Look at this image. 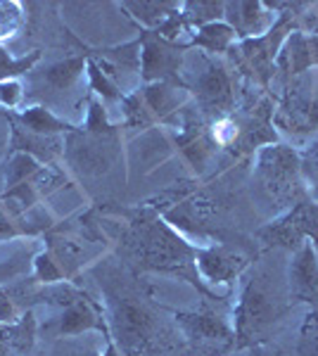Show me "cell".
I'll return each mask as SVG.
<instances>
[{"label":"cell","mask_w":318,"mask_h":356,"mask_svg":"<svg viewBox=\"0 0 318 356\" xmlns=\"http://www.w3.org/2000/svg\"><path fill=\"white\" fill-rule=\"evenodd\" d=\"M121 245L133 264L143 271L178 275L188 280L193 288H198V292H202L207 300L223 302V297L212 292L200 280V273L195 268L198 247L186 243L152 207H143L129 214V226L121 235Z\"/></svg>","instance_id":"obj_1"},{"label":"cell","mask_w":318,"mask_h":356,"mask_svg":"<svg viewBox=\"0 0 318 356\" xmlns=\"http://www.w3.org/2000/svg\"><path fill=\"white\" fill-rule=\"evenodd\" d=\"M290 290H287V268L262 259L252 266V273L242 288L235 316V349L266 344L292 312Z\"/></svg>","instance_id":"obj_2"},{"label":"cell","mask_w":318,"mask_h":356,"mask_svg":"<svg viewBox=\"0 0 318 356\" xmlns=\"http://www.w3.org/2000/svg\"><path fill=\"white\" fill-rule=\"evenodd\" d=\"M109 321L124 356H186L181 335L138 292L109 290Z\"/></svg>","instance_id":"obj_3"},{"label":"cell","mask_w":318,"mask_h":356,"mask_svg":"<svg viewBox=\"0 0 318 356\" xmlns=\"http://www.w3.org/2000/svg\"><path fill=\"white\" fill-rule=\"evenodd\" d=\"M254 178L262 188L264 197L273 204V209H292L297 202L309 197L302 176V157L290 145H266L257 154Z\"/></svg>","instance_id":"obj_4"},{"label":"cell","mask_w":318,"mask_h":356,"mask_svg":"<svg viewBox=\"0 0 318 356\" xmlns=\"http://www.w3.org/2000/svg\"><path fill=\"white\" fill-rule=\"evenodd\" d=\"M271 10H283L278 19L273 22V26L266 33L257 38H245L238 43V48H230L233 53H238V65L245 69L247 74L257 81L259 86H269L271 79L276 74V60L285 43V38L297 29V10L306 8V3H269Z\"/></svg>","instance_id":"obj_5"},{"label":"cell","mask_w":318,"mask_h":356,"mask_svg":"<svg viewBox=\"0 0 318 356\" xmlns=\"http://www.w3.org/2000/svg\"><path fill=\"white\" fill-rule=\"evenodd\" d=\"M178 328L186 337V356H230L235 349V330L221 314L212 309L176 312Z\"/></svg>","instance_id":"obj_6"},{"label":"cell","mask_w":318,"mask_h":356,"mask_svg":"<svg viewBox=\"0 0 318 356\" xmlns=\"http://www.w3.org/2000/svg\"><path fill=\"white\" fill-rule=\"evenodd\" d=\"M257 238L262 240L266 250H283L292 254L306 245L304 240H311L314 247H318V202L311 197L297 202L280 219L259 228Z\"/></svg>","instance_id":"obj_7"},{"label":"cell","mask_w":318,"mask_h":356,"mask_svg":"<svg viewBox=\"0 0 318 356\" xmlns=\"http://www.w3.org/2000/svg\"><path fill=\"white\" fill-rule=\"evenodd\" d=\"M273 126L294 138L318 134V93H309L302 81L290 83L273 110Z\"/></svg>","instance_id":"obj_8"},{"label":"cell","mask_w":318,"mask_h":356,"mask_svg":"<svg viewBox=\"0 0 318 356\" xmlns=\"http://www.w3.org/2000/svg\"><path fill=\"white\" fill-rule=\"evenodd\" d=\"M195 100L202 110V117L216 119L228 117L235 112V86L233 76L228 74V69L218 62H209L205 72L200 74L198 83L193 86Z\"/></svg>","instance_id":"obj_9"},{"label":"cell","mask_w":318,"mask_h":356,"mask_svg":"<svg viewBox=\"0 0 318 356\" xmlns=\"http://www.w3.org/2000/svg\"><path fill=\"white\" fill-rule=\"evenodd\" d=\"M252 252H245L240 245H214V247H198L195 254V268L205 275L209 283H230L242 275L254 261Z\"/></svg>","instance_id":"obj_10"},{"label":"cell","mask_w":318,"mask_h":356,"mask_svg":"<svg viewBox=\"0 0 318 356\" xmlns=\"http://www.w3.org/2000/svg\"><path fill=\"white\" fill-rule=\"evenodd\" d=\"M181 50L171 41L157 36V33H145L143 36V53H141V72L148 83H181L178 79V67H181Z\"/></svg>","instance_id":"obj_11"},{"label":"cell","mask_w":318,"mask_h":356,"mask_svg":"<svg viewBox=\"0 0 318 356\" xmlns=\"http://www.w3.org/2000/svg\"><path fill=\"white\" fill-rule=\"evenodd\" d=\"M287 290L292 307L309 304L311 309H318V254L311 243L299 247L287 264Z\"/></svg>","instance_id":"obj_12"},{"label":"cell","mask_w":318,"mask_h":356,"mask_svg":"<svg viewBox=\"0 0 318 356\" xmlns=\"http://www.w3.org/2000/svg\"><path fill=\"white\" fill-rule=\"evenodd\" d=\"M311 67H318V26L311 31L297 26L283 43L276 60V72H280L285 81H292Z\"/></svg>","instance_id":"obj_13"},{"label":"cell","mask_w":318,"mask_h":356,"mask_svg":"<svg viewBox=\"0 0 318 356\" xmlns=\"http://www.w3.org/2000/svg\"><path fill=\"white\" fill-rule=\"evenodd\" d=\"M273 10L269 3H225L223 15L228 17V26H233L238 38H257L273 26Z\"/></svg>","instance_id":"obj_14"},{"label":"cell","mask_w":318,"mask_h":356,"mask_svg":"<svg viewBox=\"0 0 318 356\" xmlns=\"http://www.w3.org/2000/svg\"><path fill=\"white\" fill-rule=\"evenodd\" d=\"M69 307L62 316V335H77L84 330H102L109 335V328L102 318V309H97L93 302L81 292H69Z\"/></svg>","instance_id":"obj_15"},{"label":"cell","mask_w":318,"mask_h":356,"mask_svg":"<svg viewBox=\"0 0 318 356\" xmlns=\"http://www.w3.org/2000/svg\"><path fill=\"white\" fill-rule=\"evenodd\" d=\"M235 38L238 36H235L233 26L223 24V22H212V24L200 26V33L195 36L193 45H200L209 53H225V50L233 48Z\"/></svg>","instance_id":"obj_16"},{"label":"cell","mask_w":318,"mask_h":356,"mask_svg":"<svg viewBox=\"0 0 318 356\" xmlns=\"http://www.w3.org/2000/svg\"><path fill=\"white\" fill-rule=\"evenodd\" d=\"M124 8L133 10V13H136L133 17L143 19V24L161 29L166 19H171V17L181 10V5H176V3H124Z\"/></svg>","instance_id":"obj_17"},{"label":"cell","mask_w":318,"mask_h":356,"mask_svg":"<svg viewBox=\"0 0 318 356\" xmlns=\"http://www.w3.org/2000/svg\"><path fill=\"white\" fill-rule=\"evenodd\" d=\"M84 65H86L84 57H74V60L60 62V65L50 67L48 72H45V81H48L57 90H65V88H69V86L74 83V79L84 72Z\"/></svg>","instance_id":"obj_18"},{"label":"cell","mask_w":318,"mask_h":356,"mask_svg":"<svg viewBox=\"0 0 318 356\" xmlns=\"http://www.w3.org/2000/svg\"><path fill=\"white\" fill-rule=\"evenodd\" d=\"M297 356H318V309H309L297 337Z\"/></svg>","instance_id":"obj_19"},{"label":"cell","mask_w":318,"mask_h":356,"mask_svg":"<svg viewBox=\"0 0 318 356\" xmlns=\"http://www.w3.org/2000/svg\"><path fill=\"white\" fill-rule=\"evenodd\" d=\"M22 122H24L29 129L36 131V134H53V131H72V126L60 122V119H55L53 114L48 110H43V107H33V110H29L22 114Z\"/></svg>","instance_id":"obj_20"},{"label":"cell","mask_w":318,"mask_h":356,"mask_svg":"<svg viewBox=\"0 0 318 356\" xmlns=\"http://www.w3.org/2000/svg\"><path fill=\"white\" fill-rule=\"evenodd\" d=\"M223 8L225 3H205V0H200V3H186L183 5V17H186L188 24L205 26L216 22L223 15Z\"/></svg>","instance_id":"obj_21"},{"label":"cell","mask_w":318,"mask_h":356,"mask_svg":"<svg viewBox=\"0 0 318 356\" xmlns=\"http://www.w3.org/2000/svg\"><path fill=\"white\" fill-rule=\"evenodd\" d=\"M302 157V176H304V183L314 186L318 191V140L311 143L304 152H299Z\"/></svg>","instance_id":"obj_22"},{"label":"cell","mask_w":318,"mask_h":356,"mask_svg":"<svg viewBox=\"0 0 318 356\" xmlns=\"http://www.w3.org/2000/svg\"><path fill=\"white\" fill-rule=\"evenodd\" d=\"M22 24L19 17V5L15 3H0V38L13 36V31H17Z\"/></svg>","instance_id":"obj_23"},{"label":"cell","mask_w":318,"mask_h":356,"mask_svg":"<svg viewBox=\"0 0 318 356\" xmlns=\"http://www.w3.org/2000/svg\"><path fill=\"white\" fill-rule=\"evenodd\" d=\"M33 174H36V164H33V159L26 157V154H19V157L13 159L8 183H10V186H15L17 181H24L26 176H33Z\"/></svg>","instance_id":"obj_24"},{"label":"cell","mask_w":318,"mask_h":356,"mask_svg":"<svg viewBox=\"0 0 318 356\" xmlns=\"http://www.w3.org/2000/svg\"><path fill=\"white\" fill-rule=\"evenodd\" d=\"M36 60H38V55H31V57H29V60H19V62H15V60H10L5 50H0V79H8V76H15V74L26 72V69L31 67Z\"/></svg>","instance_id":"obj_25"},{"label":"cell","mask_w":318,"mask_h":356,"mask_svg":"<svg viewBox=\"0 0 318 356\" xmlns=\"http://www.w3.org/2000/svg\"><path fill=\"white\" fill-rule=\"evenodd\" d=\"M90 79H93V88L97 90V93H102L105 97H109V100H117V97H121L117 86L109 81V79L95 65H90Z\"/></svg>","instance_id":"obj_26"},{"label":"cell","mask_w":318,"mask_h":356,"mask_svg":"<svg viewBox=\"0 0 318 356\" xmlns=\"http://www.w3.org/2000/svg\"><path fill=\"white\" fill-rule=\"evenodd\" d=\"M15 318V309H13V302L0 292V321H13Z\"/></svg>","instance_id":"obj_27"},{"label":"cell","mask_w":318,"mask_h":356,"mask_svg":"<svg viewBox=\"0 0 318 356\" xmlns=\"http://www.w3.org/2000/svg\"><path fill=\"white\" fill-rule=\"evenodd\" d=\"M254 356H285V354L278 352V349H273V347H269V342H266V344L254 347Z\"/></svg>","instance_id":"obj_28"},{"label":"cell","mask_w":318,"mask_h":356,"mask_svg":"<svg viewBox=\"0 0 318 356\" xmlns=\"http://www.w3.org/2000/svg\"><path fill=\"white\" fill-rule=\"evenodd\" d=\"M13 226L8 223V219H5L3 214H0V238H8V235H13Z\"/></svg>","instance_id":"obj_29"},{"label":"cell","mask_w":318,"mask_h":356,"mask_svg":"<svg viewBox=\"0 0 318 356\" xmlns=\"http://www.w3.org/2000/svg\"><path fill=\"white\" fill-rule=\"evenodd\" d=\"M105 356H119V354H117V349H114V347H109Z\"/></svg>","instance_id":"obj_30"},{"label":"cell","mask_w":318,"mask_h":356,"mask_svg":"<svg viewBox=\"0 0 318 356\" xmlns=\"http://www.w3.org/2000/svg\"><path fill=\"white\" fill-rule=\"evenodd\" d=\"M316 254H318V247H316Z\"/></svg>","instance_id":"obj_31"},{"label":"cell","mask_w":318,"mask_h":356,"mask_svg":"<svg viewBox=\"0 0 318 356\" xmlns=\"http://www.w3.org/2000/svg\"><path fill=\"white\" fill-rule=\"evenodd\" d=\"M230 356H233V354H230Z\"/></svg>","instance_id":"obj_32"}]
</instances>
